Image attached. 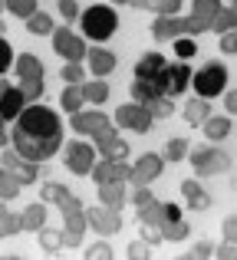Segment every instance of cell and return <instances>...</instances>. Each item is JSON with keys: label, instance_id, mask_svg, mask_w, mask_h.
Segmentation results:
<instances>
[{"label": "cell", "instance_id": "cell-1", "mask_svg": "<svg viewBox=\"0 0 237 260\" xmlns=\"http://www.w3.org/2000/svg\"><path fill=\"white\" fill-rule=\"evenodd\" d=\"M63 145V122L46 106H26L13 125V148L30 161H46Z\"/></svg>", "mask_w": 237, "mask_h": 260}, {"label": "cell", "instance_id": "cell-2", "mask_svg": "<svg viewBox=\"0 0 237 260\" xmlns=\"http://www.w3.org/2000/svg\"><path fill=\"white\" fill-rule=\"evenodd\" d=\"M116 26H119V17H116L112 7L96 4V7H89V10H83V37L109 40L112 33H116Z\"/></svg>", "mask_w": 237, "mask_h": 260}, {"label": "cell", "instance_id": "cell-3", "mask_svg": "<svg viewBox=\"0 0 237 260\" xmlns=\"http://www.w3.org/2000/svg\"><path fill=\"white\" fill-rule=\"evenodd\" d=\"M191 86H194V92H198L201 99H214V95H221V92H224V86H227L224 63H208L205 70H198V73H194V79H191Z\"/></svg>", "mask_w": 237, "mask_h": 260}, {"label": "cell", "instance_id": "cell-4", "mask_svg": "<svg viewBox=\"0 0 237 260\" xmlns=\"http://www.w3.org/2000/svg\"><path fill=\"white\" fill-rule=\"evenodd\" d=\"M66 168L73 175H92L96 172V145H89L83 139L70 142L66 145Z\"/></svg>", "mask_w": 237, "mask_h": 260}, {"label": "cell", "instance_id": "cell-5", "mask_svg": "<svg viewBox=\"0 0 237 260\" xmlns=\"http://www.w3.org/2000/svg\"><path fill=\"white\" fill-rule=\"evenodd\" d=\"M152 119L155 115L148 112V106H142V102H128V106H119V112H116V122L122 128H128V132H135V135H145L148 128H152Z\"/></svg>", "mask_w": 237, "mask_h": 260}, {"label": "cell", "instance_id": "cell-6", "mask_svg": "<svg viewBox=\"0 0 237 260\" xmlns=\"http://www.w3.org/2000/svg\"><path fill=\"white\" fill-rule=\"evenodd\" d=\"M53 50H56L59 56L66 59V63H83V56H89V50H86V40L76 37L73 30H66V26H59V30L53 33Z\"/></svg>", "mask_w": 237, "mask_h": 260}, {"label": "cell", "instance_id": "cell-7", "mask_svg": "<svg viewBox=\"0 0 237 260\" xmlns=\"http://www.w3.org/2000/svg\"><path fill=\"white\" fill-rule=\"evenodd\" d=\"M191 168L198 175H221V172H227L231 168V158H227L221 148H194L191 152Z\"/></svg>", "mask_w": 237, "mask_h": 260}, {"label": "cell", "instance_id": "cell-8", "mask_svg": "<svg viewBox=\"0 0 237 260\" xmlns=\"http://www.w3.org/2000/svg\"><path fill=\"white\" fill-rule=\"evenodd\" d=\"M86 217H89V228L96 231V234L109 237L116 234V231L122 228V217L116 208H106V204H99V208H86Z\"/></svg>", "mask_w": 237, "mask_h": 260}, {"label": "cell", "instance_id": "cell-9", "mask_svg": "<svg viewBox=\"0 0 237 260\" xmlns=\"http://www.w3.org/2000/svg\"><path fill=\"white\" fill-rule=\"evenodd\" d=\"M0 165H4L7 172L20 175V181H23V184H33V181H37V175H40L37 161L23 158V155H20L17 148H13V152H7V148H4V155H0Z\"/></svg>", "mask_w": 237, "mask_h": 260}, {"label": "cell", "instance_id": "cell-10", "mask_svg": "<svg viewBox=\"0 0 237 260\" xmlns=\"http://www.w3.org/2000/svg\"><path fill=\"white\" fill-rule=\"evenodd\" d=\"M92 139H96V148L103 152V158H116V161L128 158V145L119 139V132H116L112 125H106L103 132H96Z\"/></svg>", "mask_w": 237, "mask_h": 260}, {"label": "cell", "instance_id": "cell-11", "mask_svg": "<svg viewBox=\"0 0 237 260\" xmlns=\"http://www.w3.org/2000/svg\"><path fill=\"white\" fill-rule=\"evenodd\" d=\"M191 234L188 231V221H165L161 228H148L142 231V237H145L148 244H161V241H185V237Z\"/></svg>", "mask_w": 237, "mask_h": 260}, {"label": "cell", "instance_id": "cell-12", "mask_svg": "<svg viewBox=\"0 0 237 260\" xmlns=\"http://www.w3.org/2000/svg\"><path fill=\"white\" fill-rule=\"evenodd\" d=\"M23 109H26L23 89L4 83V95H0V112H4V119H7V122H17L20 115H23Z\"/></svg>", "mask_w": 237, "mask_h": 260}, {"label": "cell", "instance_id": "cell-13", "mask_svg": "<svg viewBox=\"0 0 237 260\" xmlns=\"http://www.w3.org/2000/svg\"><path fill=\"white\" fill-rule=\"evenodd\" d=\"M158 175H161V155L145 152L142 158H135V168H132V178H128V181H135V184H148V181H155Z\"/></svg>", "mask_w": 237, "mask_h": 260}, {"label": "cell", "instance_id": "cell-14", "mask_svg": "<svg viewBox=\"0 0 237 260\" xmlns=\"http://www.w3.org/2000/svg\"><path fill=\"white\" fill-rule=\"evenodd\" d=\"M152 37L158 40H178V37H188V20L181 17H155L152 23Z\"/></svg>", "mask_w": 237, "mask_h": 260}, {"label": "cell", "instance_id": "cell-15", "mask_svg": "<svg viewBox=\"0 0 237 260\" xmlns=\"http://www.w3.org/2000/svg\"><path fill=\"white\" fill-rule=\"evenodd\" d=\"M92 178H96V184H106V181H128V178H132V168H128L125 161L103 158V161L96 165V172H92Z\"/></svg>", "mask_w": 237, "mask_h": 260}, {"label": "cell", "instance_id": "cell-16", "mask_svg": "<svg viewBox=\"0 0 237 260\" xmlns=\"http://www.w3.org/2000/svg\"><path fill=\"white\" fill-rule=\"evenodd\" d=\"M135 214H139V221L148 224V228H161L165 221H172V217H168V208L161 201H155V198L148 204H139V208H135Z\"/></svg>", "mask_w": 237, "mask_h": 260}, {"label": "cell", "instance_id": "cell-17", "mask_svg": "<svg viewBox=\"0 0 237 260\" xmlns=\"http://www.w3.org/2000/svg\"><path fill=\"white\" fill-rule=\"evenodd\" d=\"M106 125H109V119H106L103 112H76L73 115V132L96 135V132H103Z\"/></svg>", "mask_w": 237, "mask_h": 260}, {"label": "cell", "instance_id": "cell-18", "mask_svg": "<svg viewBox=\"0 0 237 260\" xmlns=\"http://www.w3.org/2000/svg\"><path fill=\"white\" fill-rule=\"evenodd\" d=\"M181 198L188 201V211H208L211 208V198H208V191L198 181H181Z\"/></svg>", "mask_w": 237, "mask_h": 260}, {"label": "cell", "instance_id": "cell-19", "mask_svg": "<svg viewBox=\"0 0 237 260\" xmlns=\"http://www.w3.org/2000/svg\"><path fill=\"white\" fill-rule=\"evenodd\" d=\"M83 102H89V99H86V89H83V83H70V86L63 89V95H59V106H63L70 115L83 112Z\"/></svg>", "mask_w": 237, "mask_h": 260}, {"label": "cell", "instance_id": "cell-20", "mask_svg": "<svg viewBox=\"0 0 237 260\" xmlns=\"http://www.w3.org/2000/svg\"><path fill=\"white\" fill-rule=\"evenodd\" d=\"M99 204L119 211L122 204H125V184H122V181H106V184H99Z\"/></svg>", "mask_w": 237, "mask_h": 260}, {"label": "cell", "instance_id": "cell-21", "mask_svg": "<svg viewBox=\"0 0 237 260\" xmlns=\"http://www.w3.org/2000/svg\"><path fill=\"white\" fill-rule=\"evenodd\" d=\"M89 70L96 73V76H109L112 70H116V56H112L109 50H103V46H96V50H89Z\"/></svg>", "mask_w": 237, "mask_h": 260}, {"label": "cell", "instance_id": "cell-22", "mask_svg": "<svg viewBox=\"0 0 237 260\" xmlns=\"http://www.w3.org/2000/svg\"><path fill=\"white\" fill-rule=\"evenodd\" d=\"M211 119V106H208V99H188L185 106V122L188 125H205V122Z\"/></svg>", "mask_w": 237, "mask_h": 260}, {"label": "cell", "instance_id": "cell-23", "mask_svg": "<svg viewBox=\"0 0 237 260\" xmlns=\"http://www.w3.org/2000/svg\"><path fill=\"white\" fill-rule=\"evenodd\" d=\"M17 79H43V63L33 53H23L17 59Z\"/></svg>", "mask_w": 237, "mask_h": 260}, {"label": "cell", "instance_id": "cell-24", "mask_svg": "<svg viewBox=\"0 0 237 260\" xmlns=\"http://www.w3.org/2000/svg\"><path fill=\"white\" fill-rule=\"evenodd\" d=\"M132 7H142V10H152L155 17H175L181 7V0H135Z\"/></svg>", "mask_w": 237, "mask_h": 260}, {"label": "cell", "instance_id": "cell-25", "mask_svg": "<svg viewBox=\"0 0 237 260\" xmlns=\"http://www.w3.org/2000/svg\"><path fill=\"white\" fill-rule=\"evenodd\" d=\"M20 217H23V231H43L46 208H43V204H30V208L20 211Z\"/></svg>", "mask_w": 237, "mask_h": 260}, {"label": "cell", "instance_id": "cell-26", "mask_svg": "<svg viewBox=\"0 0 237 260\" xmlns=\"http://www.w3.org/2000/svg\"><path fill=\"white\" fill-rule=\"evenodd\" d=\"M227 132H231V119H227V115H211V119L205 122V135L211 142L227 139Z\"/></svg>", "mask_w": 237, "mask_h": 260}, {"label": "cell", "instance_id": "cell-27", "mask_svg": "<svg viewBox=\"0 0 237 260\" xmlns=\"http://www.w3.org/2000/svg\"><path fill=\"white\" fill-rule=\"evenodd\" d=\"M165 63H168V59L161 56V53H145V56L135 63V76H155Z\"/></svg>", "mask_w": 237, "mask_h": 260}, {"label": "cell", "instance_id": "cell-28", "mask_svg": "<svg viewBox=\"0 0 237 260\" xmlns=\"http://www.w3.org/2000/svg\"><path fill=\"white\" fill-rule=\"evenodd\" d=\"M20 188H23L20 175H13V172L4 168V175H0V198H4V201H13V198L20 194Z\"/></svg>", "mask_w": 237, "mask_h": 260}, {"label": "cell", "instance_id": "cell-29", "mask_svg": "<svg viewBox=\"0 0 237 260\" xmlns=\"http://www.w3.org/2000/svg\"><path fill=\"white\" fill-rule=\"evenodd\" d=\"M211 30L221 33V37H224V33H231V30H237V10H234V7H231V10H221L218 17H214Z\"/></svg>", "mask_w": 237, "mask_h": 260}, {"label": "cell", "instance_id": "cell-30", "mask_svg": "<svg viewBox=\"0 0 237 260\" xmlns=\"http://www.w3.org/2000/svg\"><path fill=\"white\" fill-rule=\"evenodd\" d=\"M26 30L33 33V37H46V33L53 30V20H50V13H33L30 20H26Z\"/></svg>", "mask_w": 237, "mask_h": 260}, {"label": "cell", "instance_id": "cell-31", "mask_svg": "<svg viewBox=\"0 0 237 260\" xmlns=\"http://www.w3.org/2000/svg\"><path fill=\"white\" fill-rule=\"evenodd\" d=\"M40 247H43V254H56V250L59 247H63V231H59V234H56V231H40Z\"/></svg>", "mask_w": 237, "mask_h": 260}, {"label": "cell", "instance_id": "cell-32", "mask_svg": "<svg viewBox=\"0 0 237 260\" xmlns=\"http://www.w3.org/2000/svg\"><path fill=\"white\" fill-rule=\"evenodd\" d=\"M7 10H10L13 17L30 20L33 13H37V0H7Z\"/></svg>", "mask_w": 237, "mask_h": 260}, {"label": "cell", "instance_id": "cell-33", "mask_svg": "<svg viewBox=\"0 0 237 260\" xmlns=\"http://www.w3.org/2000/svg\"><path fill=\"white\" fill-rule=\"evenodd\" d=\"M83 89H86V99H89V102H106V99H109V86H106L103 79L83 83Z\"/></svg>", "mask_w": 237, "mask_h": 260}, {"label": "cell", "instance_id": "cell-34", "mask_svg": "<svg viewBox=\"0 0 237 260\" xmlns=\"http://www.w3.org/2000/svg\"><path fill=\"white\" fill-rule=\"evenodd\" d=\"M194 53H198V43H194L191 37H178V40H175V56H178L181 63H188Z\"/></svg>", "mask_w": 237, "mask_h": 260}, {"label": "cell", "instance_id": "cell-35", "mask_svg": "<svg viewBox=\"0 0 237 260\" xmlns=\"http://www.w3.org/2000/svg\"><path fill=\"white\" fill-rule=\"evenodd\" d=\"M66 198H70L66 184H59V181H50V184H43V201H50V204H59V201H66Z\"/></svg>", "mask_w": 237, "mask_h": 260}, {"label": "cell", "instance_id": "cell-36", "mask_svg": "<svg viewBox=\"0 0 237 260\" xmlns=\"http://www.w3.org/2000/svg\"><path fill=\"white\" fill-rule=\"evenodd\" d=\"M0 228H4L7 237H13V234H20V231H23V217L13 214V211H4V217H0Z\"/></svg>", "mask_w": 237, "mask_h": 260}, {"label": "cell", "instance_id": "cell-37", "mask_svg": "<svg viewBox=\"0 0 237 260\" xmlns=\"http://www.w3.org/2000/svg\"><path fill=\"white\" fill-rule=\"evenodd\" d=\"M224 10V7H221V0H194V10L191 13H198V17H218V13Z\"/></svg>", "mask_w": 237, "mask_h": 260}, {"label": "cell", "instance_id": "cell-38", "mask_svg": "<svg viewBox=\"0 0 237 260\" xmlns=\"http://www.w3.org/2000/svg\"><path fill=\"white\" fill-rule=\"evenodd\" d=\"M165 158H168V161L188 158V142H185V139H172V142H168V148H165Z\"/></svg>", "mask_w": 237, "mask_h": 260}, {"label": "cell", "instance_id": "cell-39", "mask_svg": "<svg viewBox=\"0 0 237 260\" xmlns=\"http://www.w3.org/2000/svg\"><path fill=\"white\" fill-rule=\"evenodd\" d=\"M211 23H214L211 17H198V13H191V17H188V37H198V33H208V30H211Z\"/></svg>", "mask_w": 237, "mask_h": 260}, {"label": "cell", "instance_id": "cell-40", "mask_svg": "<svg viewBox=\"0 0 237 260\" xmlns=\"http://www.w3.org/2000/svg\"><path fill=\"white\" fill-rule=\"evenodd\" d=\"M148 112H152L155 119H168V115L175 112V106H172V99H168V95H161V99L148 102Z\"/></svg>", "mask_w": 237, "mask_h": 260}, {"label": "cell", "instance_id": "cell-41", "mask_svg": "<svg viewBox=\"0 0 237 260\" xmlns=\"http://www.w3.org/2000/svg\"><path fill=\"white\" fill-rule=\"evenodd\" d=\"M17 86L23 89L26 102H33V99H40V95H43V79H20Z\"/></svg>", "mask_w": 237, "mask_h": 260}, {"label": "cell", "instance_id": "cell-42", "mask_svg": "<svg viewBox=\"0 0 237 260\" xmlns=\"http://www.w3.org/2000/svg\"><path fill=\"white\" fill-rule=\"evenodd\" d=\"M125 254H128V260H148V257H152V247H148V241H145V244L135 241V244H128Z\"/></svg>", "mask_w": 237, "mask_h": 260}, {"label": "cell", "instance_id": "cell-43", "mask_svg": "<svg viewBox=\"0 0 237 260\" xmlns=\"http://www.w3.org/2000/svg\"><path fill=\"white\" fill-rule=\"evenodd\" d=\"M59 76H63L66 83H79V79H83V63H66Z\"/></svg>", "mask_w": 237, "mask_h": 260}, {"label": "cell", "instance_id": "cell-44", "mask_svg": "<svg viewBox=\"0 0 237 260\" xmlns=\"http://www.w3.org/2000/svg\"><path fill=\"white\" fill-rule=\"evenodd\" d=\"M214 257H218V260H237V244L224 241L221 247H214Z\"/></svg>", "mask_w": 237, "mask_h": 260}, {"label": "cell", "instance_id": "cell-45", "mask_svg": "<svg viewBox=\"0 0 237 260\" xmlns=\"http://www.w3.org/2000/svg\"><path fill=\"white\" fill-rule=\"evenodd\" d=\"M13 66V50H10V43H7V40H0V70H10Z\"/></svg>", "mask_w": 237, "mask_h": 260}, {"label": "cell", "instance_id": "cell-46", "mask_svg": "<svg viewBox=\"0 0 237 260\" xmlns=\"http://www.w3.org/2000/svg\"><path fill=\"white\" fill-rule=\"evenodd\" d=\"M188 257H191V260H205V257H214V247H211V244H194V247L188 250Z\"/></svg>", "mask_w": 237, "mask_h": 260}, {"label": "cell", "instance_id": "cell-47", "mask_svg": "<svg viewBox=\"0 0 237 260\" xmlns=\"http://www.w3.org/2000/svg\"><path fill=\"white\" fill-rule=\"evenodd\" d=\"M56 208H59V214H70V211H86V208H83V201H79V198H73V194L66 198V201H59Z\"/></svg>", "mask_w": 237, "mask_h": 260}, {"label": "cell", "instance_id": "cell-48", "mask_svg": "<svg viewBox=\"0 0 237 260\" xmlns=\"http://www.w3.org/2000/svg\"><path fill=\"white\" fill-rule=\"evenodd\" d=\"M86 257H89V260H99V257H112V247H109V244H92V247L86 250Z\"/></svg>", "mask_w": 237, "mask_h": 260}, {"label": "cell", "instance_id": "cell-49", "mask_svg": "<svg viewBox=\"0 0 237 260\" xmlns=\"http://www.w3.org/2000/svg\"><path fill=\"white\" fill-rule=\"evenodd\" d=\"M152 201V191L145 188V184H135V194H132V204L139 208V204H148Z\"/></svg>", "mask_w": 237, "mask_h": 260}, {"label": "cell", "instance_id": "cell-50", "mask_svg": "<svg viewBox=\"0 0 237 260\" xmlns=\"http://www.w3.org/2000/svg\"><path fill=\"white\" fill-rule=\"evenodd\" d=\"M59 13H63V20H76V13H79L76 0H59Z\"/></svg>", "mask_w": 237, "mask_h": 260}, {"label": "cell", "instance_id": "cell-51", "mask_svg": "<svg viewBox=\"0 0 237 260\" xmlns=\"http://www.w3.org/2000/svg\"><path fill=\"white\" fill-rule=\"evenodd\" d=\"M221 53H237V30L221 37Z\"/></svg>", "mask_w": 237, "mask_h": 260}, {"label": "cell", "instance_id": "cell-52", "mask_svg": "<svg viewBox=\"0 0 237 260\" xmlns=\"http://www.w3.org/2000/svg\"><path fill=\"white\" fill-rule=\"evenodd\" d=\"M83 244V234H76V231H66L63 228V247H79Z\"/></svg>", "mask_w": 237, "mask_h": 260}, {"label": "cell", "instance_id": "cell-53", "mask_svg": "<svg viewBox=\"0 0 237 260\" xmlns=\"http://www.w3.org/2000/svg\"><path fill=\"white\" fill-rule=\"evenodd\" d=\"M224 241H234L237 244V214L224 221Z\"/></svg>", "mask_w": 237, "mask_h": 260}, {"label": "cell", "instance_id": "cell-54", "mask_svg": "<svg viewBox=\"0 0 237 260\" xmlns=\"http://www.w3.org/2000/svg\"><path fill=\"white\" fill-rule=\"evenodd\" d=\"M224 102H227V112H234V115H237V89H234V92H227V99H224Z\"/></svg>", "mask_w": 237, "mask_h": 260}, {"label": "cell", "instance_id": "cell-55", "mask_svg": "<svg viewBox=\"0 0 237 260\" xmlns=\"http://www.w3.org/2000/svg\"><path fill=\"white\" fill-rule=\"evenodd\" d=\"M116 4H128V7H132V4H135V0H116Z\"/></svg>", "mask_w": 237, "mask_h": 260}, {"label": "cell", "instance_id": "cell-56", "mask_svg": "<svg viewBox=\"0 0 237 260\" xmlns=\"http://www.w3.org/2000/svg\"><path fill=\"white\" fill-rule=\"evenodd\" d=\"M231 7H234V10H237V0H231Z\"/></svg>", "mask_w": 237, "mask_h": 260}]
</instances>
